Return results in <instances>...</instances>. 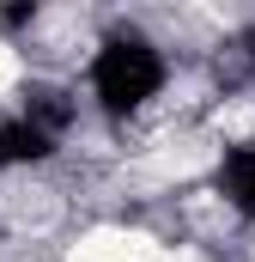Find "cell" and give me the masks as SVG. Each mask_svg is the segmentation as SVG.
I'll use <instances>...</instances> for the list:
<instances>
[{"mask_svg": "<svg viewBox=\"0 0 255 262\" xmlns=\"http://www.w3.org/2000/svg\"><path fill=\"white\" fill-rule=\"evenodd\" d=\"M18 79H24V55H18L12 43H0V92H12Z\"/></svg>", "mask_w": 255, "mask_h": 262, "instance_id": "obj_2", "label": "cell"}, {"mask_svg": "<svg viewBox=\"0 0 255 262\" xmlns=\"http://www.w3.org/2000/svg\"><path fill=\"white\" fill-rule=\"evenodd\" d=\"M67 262H164V244L158 238H146V232H116V226H104V232H85Z\"/></svg>", "mask_w": 255, "mask_h": 262, "instance_id": "obj_1", "label": "cell"}]
</instances>
